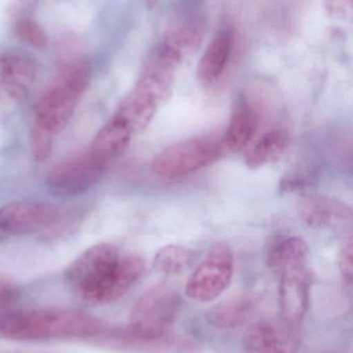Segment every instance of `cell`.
Returning a JSON list of instances; mask_svg holds the SVG:
<instances>
[{
	"label": "cell",
	"mask_w": 353,
	"mask_h": 353,
	"mask_svg": "<svg viewBox=\"0 0 353 353\" xmlns=\"http://www.w3.org/2000/svg\"><path fill=\"white\" fill-rule=\"evenodd\" d=\"M309 247L298 236H282L276 239L267 250L269 269L281 273L287 268L308 263Z\"/></svg>",
	"instance_id": "cell-20"
},
{
	"label": "cell",
	"mask_w": 353,
	"mask_h": 353,
	"mask_svg": "<svg viewBox=\"0 0 353 353\" xmlns=\"http://www.w3.org/2000/svg\"><path fill=\"white\" fill-rule=\"evenodd\" d=\"M145 263L136 254L122 256L113 245H95L66 270L64 281L80 302L103 306L115 302L144 273Z\"/></svg>",
	"instance_id": "cell-1"
},
{
	"label": "cell",
	"mask_w": 353,
	"mask_h": 353,
	"mask_svg": "<svg viewBox=\"0 0 353 353\" xmlns=\"http://www.w3.org/2000/svg\"><path fill=\"white\" fill-rule=\"evenodd\" d=\"M14 32L22 43L33 49L43 50L48 47L49 39L43 27L29 16H18L14 24Z\"/></svg>",
	"instance_id": "cell-22"
},
{
	"label": "cell",
	"mask_w": 353,
	"mask_h": 353,
	"mask_svg": "<svg viewBox=\"0 0 353 353\" xmlns=\"http://www.w3.org/2000/svg\"><path fill=\"white\" fill-rule=\"evenodd\" d=\"M327 16L335 20L347 21L352 18L353 0H323Z\"/></svg>",
	"instance_id": "cell-27"
},
{
	"label": "cell",
	"mask_w": 353,
	"mask_h": 353,
	"mask_svg": "<svg viewBox=\"0 0 353 353\" xmlns=\"http://www.w3.org/2000/svg\"><path fill=\"white\" fill-rule=\"evenodd\" d=\"M338 267L344 282L352 285L353 279V240L350 236L342 245L338 254Z\"/></svg>",
	"instance_id": "cell-26"
},
{
	"label": "cell",
	"mask_w": 353,
	"mask_h": 353,
	"mask_svg": "<svg viewBox=\"0 0 353 353\" xmlns=\"http://www.w3.org/2000/svg\"><path fill=\"white\" fill-rule=\"evenodd\" d=\"M300 215L307 225L329 228L352 221V211L343 201L323 195H307L300 203Z\"/></svg>",
	"instance_id": "cell-15"
},
{
	"label": "cell",
	"mask_w": 353,
	"mask_h": 353,
	"mask_svg": "<svg viewBox=\"0 0 353 353\" xmlns=\"http://www.w3.org/2000/svg\"><path fill=\"white\" fill-rule=\"evenodd\" d=\"M260 124L259 109L246 93L234 99L227 130L222 134L224 155L240 152L250 145Z\"/></svg>",
	"instance_id": "cell-12"
},
{
	"label": "cell",
	"mask_w": 353,
	"mask_h": 353,
	"mask_svg": "<svg viewBox=\"0 0 353 353\" xmlns=\"http://www.w3.org/2000/svg\"><path fill=\"white\" fill-rule=\"evenodd\" d=\"M21 290L12 278L0 275V311L10 310L20 300Z\"/></svg>",
	"instance_id": "cell-25"
},
{
	"label": "cell",
	"mask_w": 353,
	"mask_h": 353,
	"mask_svg": "<svg viewBox=\"0 0 353 353\" xmlns=\"http://www.w3.org/2000/svg\"><path fill=\"white\" fill-rule=\"evenodd\" d=\"M196 257L193 249L178 244L167 245L155 254L153 269L163 275H180L192 267Z\"/></svg>",
	"instance_id": "cell-21"
},
{
	"label": "cell",
	"mask_w": 353,
	"mask_h": 353,
	"mask_svg": "<svg viewBox=\"0 0 353 353\" xmlns=\"http://www.w3.org/2000/svg\"><path fill=\"white\" fill-rule=\"evenodd\" d=\"M160 2H161V0H145V3L149 8H155Z\"/></svg>",
	"instance_id": "cell-28"
},
{
	"label": "cell",
	"mask_w": 353,
	"mask_h": 353,
	"mask_svg": "<svg viewBox=\"0 0 353 353\" xmlns=\"http://www.w3.org/2000/svg\"><path fill=\"white\" fill-rule=\"evenodd\" d=\"M289 136L284 128H273L249 145L245 153V165L258 170L279 161L287 150Z\"/></svg>",
	"instance_id": "cell-19"
},
{
	"label": "cell",
	"mask_w": 353,
	"mask_h": 353,
	"mask_svg": "<svg viewBox=\"0 0 353 353\" xmlns=\"http://www.w3.org/2000/svg\"><path fill=\"white\" fill-rule=\"evenodd\" d=\"M107 167L86 151L57 163L48 174L46 183L50 192L56 196H75L86 192L97 184Z\"/></svg>",
	"instance_id": "cell-7"
},
{
	"label": "cell",
	"mask_w": 353,
	"mask_h": 353,
	"mask_svg": "<svg viewBox=\"0 0 353 353\" xmlns=\"http://www.w3.org/2000/svg\"><path fill=\"white\" fill-rule=\"evenodd\" d=\"M182 308V298L173 288L157 285L144 292L133 306L130 323L124 327L133 350L149 353L162 336L169 333Z\"/></svg>",
	"instance_id": "cell-3"
},
{
	"label": "cell",
	"mask_w": 353,
	"mask_h": 353,
	"mask_svg": "<svg viewBox=\"0 0 353 353\" xmlns=\"http://www.w3.org/2000/svg\"><path fill=\"white\" fill-rule=\"evenodd\" d=\"M294 325L283 319H265L253 323L245 334V353H296L298 338Z\"/></svg>",
	"instance_id": "cell-10"
},
{
	"label": "cell",
	"mask_w": 353,
	"mask_h": 353,
	"mask_svg": "<svg viewBox=\"0 0 353 353\" xmlns=\"http://www.w3.org/2000/svg\"><path fill=\"white\" fill-rule=\"evenodd\" d=\"M222 134L211 132L170 145L151 163V171L161 178H182L217 163L224 155Z\"/></svg>",
	"instance_id": "cell-5"
},
{
	"label": "cell",
	"mask_w": 353,
	"mask_h": 353,
	"mask_svg": "<svg viewBox=\"0 0 353 353\" xmlns=\"http://www.w3.org/2000/svg\"><path fill=\"white\" fill-rule=\"evenodd\" d=\"M184 59L178 49L162 39L145 59L137 86L151 93L160 103L168 101L172 94L176 72Z\"/></svg>",
	"instance_id": "cell-8"
},
{
	"label": "cell",
	"mask_w": 353,
	"mask_h": 353,
	"mask_svg": "<svg viewBox=\"0 0 353 353\" xmlns=\"http://www.w3.org/2000/svg\"><path fill=\"white\" fill-rule=\"evenodd\" d=\"M236 37L232 29H219L205 48L197 66V79L203 86L219 82L229 66L233 53Z\"/></svg>",
	"instance_id": "cell-14"
},
{
	"label": "cell",
	"mask_w": 353,
	"mask_h": 353,
	"mask_svg": "<svg viewBox=\"0 0 353 353\" xmlns=\"http://www.w3.org/2000/svg\"><path fill=\"white\" fill-rule=\"evenodd\" d=\"M120 330H111L110 333H105L104 335L108 337V339L111 340L114 345H117L118 347H120V342H118ZM164 338H165V348H164L163 353H197L200 347L194 340L184 337V336L167 333Z\"/></svg>",
	"instance_id": "cell-23"
},
{
	"label": "cell",
	"mask_w": 353,
	"mask_h": 353,
	"mask_svg": "<svg viewBox=\"0 0 353 353\" xmlns=\"http://www.w3.org/2000/svg\"><path fill=\"white\" fill-rule=\"evenodd\" d=\"M133 132L124 120L114 114L101 128L91 143L89 152L109 165L120 157L130 145Z\"/></svg>",
	"instance_id": "cell-16"
},
{
	"label": "cell",
	"mask_w": 353,
	"mask_h": 353,
	"mask_svg": "<svg viewBox=\"0 0 353 353\" xmlns=\"http://www.w3.org/2000/svg\"><path fill=\"white\" fill-rule=\"evenodd\" d=\"M54 139L49 132L33 125L30 134L31 153L33 159L39 163L48 161L53 151Z\"/></svg>",
	"instance_id": "cell-24"
},
{
	"label": "cell",
	"mask_w": 353,
	"mask_h": 353,
	"mask_svg": "<svg viewBox=\"0 0 353 353\" xmlns=\"http://www.w3.org/2000/svg\"><path fill=\"white\" fill-rule=\"evenodd\" d=\"M101 319L78 309L44 308L0 311V339L46 342L99 337Z\"/></svg>",
	"instance_id": "cell-2"
},
{
	"label": "cell",
	"mask_w": 353,
	"mask_h": 353,
	"mask_svg": "<svg viewBox=\"0 0 353 353\" xmlns=\"http://www.w3.org/2000/svg\"><path fill=\"white\" fill-rule=\"evenodd\" d=\"M90 66L84 60L70 62L53 84L41 95L35 109L33 125L56 137L74 115L90 83Z\"/></svg>",
	"instance_id": "cell-4"
},
{
	"label": "cell",
	"mask_w": 353,
	"mask_h": 353,
	"mask_svg": "<svg viewBox=\"0 0 353 353\" xmlns=\"http://www.w3.org/2000/svg\"><path fill=\"white\" fill-rule=\"evenodd\" d=\"M233 273L234 256L231 247L225 242L217 243L209 249L204 261L189 278L184 294L195 302H211L227 290Z\"/></svg>",
	"instance_id": "cell-6"
},
{
	"label": "cell",
	"mask_w": 353,
	"mask_h": 353,
	"mask_svg": "<svg viewBox=\"0 0 353 353\" xmlns=\"http://www.w3.org/2000/svg\"><path fill=\"white\" fill-rule=\"evenodd\" d=\"M280 274L282 319L296 327L302 323L310 305L311 277L308 263L287 268Z\"/></svg>",
	"instance_id": "cell-11"
},
{
	"label": "cell",
	"mask_w": 353,
	"mask_h": 353,
	"mask_svg": "<svg viewBox=\"0 0 353 353\" xmlns=\"http://www.w3.org/2000/svg\"><path fill=\"white\" fill-rule=\"evenodd\" d=\"M59 211L51 203L20 201L0 208V240L39 232L55 223Z\"/></svg>",
	"instance_id": "cell-9"
},
{
	"label": "cell",
	"mask_w": 353,
	"mask_h": 353,
	"mask_svg": "<svg viewBox=\"0 0 353 353\" xmlns=\"http://www.w3.org/2000/svg\"><path fill=\"white\" fill-rule=\"evenodd\" d=\"M37 76L32 58L17 52L0 53V97L10 103L26 99Z\"/></svg>",
	"instance_id": "cell-13"
},
{
	"label": "cell",
	"mask_w": 353,
	"mask_h": 353,
	"mask_svg": "<svg viewBox=\"0 0 353 353\" xmlns=\"http://www.w3.org/2000/svg\"><path fill=\"white\" fill-rule=\"evenodd\" d=\"M159 105V101L151 93L135 85L118 105L115 115L126 121L133 134H140L153 121Z\"/></svg>",
	"instance_id": "cell-17"
},
{
	"label": "cell",
	"mask_w": 353,
	"mask_h": 353,
	"mask_svg": "<svg viewBox=\"0 0 353 353\" xmlns=\"http://www.w3.org/2000/svg\"><path fill=\"white\" fill-rule=\"evenodd\" d=\"M255 304L249 294H236L211 306L205 313V319L216 329L234 330L250 321Z\"/></svg>",
	"instance_id": "cell-18"
}]
</instances>
